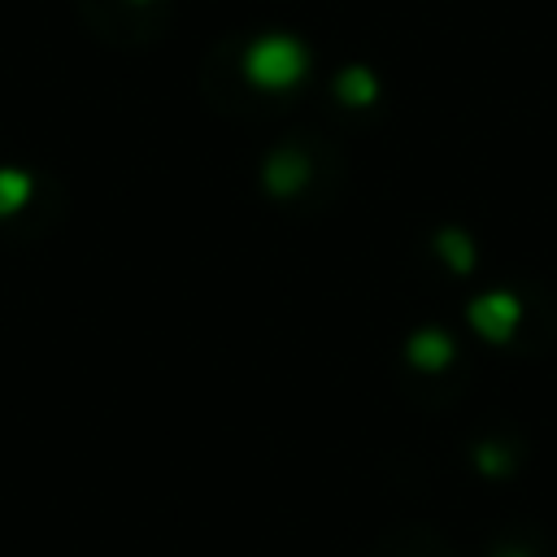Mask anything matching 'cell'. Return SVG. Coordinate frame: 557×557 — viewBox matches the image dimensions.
<instances>
[{
    "instance_id": "obj_8",
    "label": "cell",
    "mask_w": 557,
    "mask_h": 557,
    "mask_svg": "<svg viewBox=\"0 0 557 557\" xmlns=\"http://www.w3.org/2000/svg\"><path fill=\"white\" fill-rule=\"evenodd\" d=\"M474 466L483 470V474H492V479H500V474H509V453L500 448V444H479L474 448Z\"/></svg>"
},
{
    "instance_id": "obj_4",
    "label": "cell",
    "mask_w": 557,
    "mask_h": 557,
    "mask_svg": "<svg viewBox=\"0 0 557 557\" xmlns=\"http://www.w3.org/2000/svg\"><path fill=\"white\" fill-rule=\"evenodd\" d=\"M405 357H409V366L413 370H426V374H440L453 357H457V344L440 331V326H422V331H413L409 335V344H405Z\"/></svg>"
},
{
    "instance_id": "obj_6",
    "label": "cell",
    "mask_w": 557,
    "mask_h": 557,
    "mask_svg": "<svg viewBox=\"0 0 557 557\" xmlns=\"http://www.w3.org/2000/svg\"><path fill=\"white\" fill-rule=\"evenodd\" d=\"M435 252H440V261H444L453 274H470V270H474V244H470V235L457 231V226H444V231L435 235Z\"/></svg>"
},
{
    "instance_id": "obj_5",
    "label": "cell",
    "mask_w": 557,
    "mask_h": 557,
    "mask_svg": "<svg viewBox=\"0 0 557 557\" xmlns=\"http://www.w3.org/2000/svg\"><path fill=\"white\" fill-rule=\"evenodd\" d=\"M335 96H339V104H348V109H370V104L379 100V78H374V70H366V65H344V70L335 74Z\"/></svg>"
},
{
    "instance_id": "obj_3",
    "label": "cell",
    "mask_w": 557,
    "mask_h": 557,
    "mask_svg": "<svg viewBox=\"0 0 557 557\" xmlns=\"http://www.w3.org/2000/svg\"><path fill=\"white\" fill-rule=\"evenodd\" d=\"M261 183H265L270 196H296V191L309 183V161H305L296 148H278V152L265 157Z\"/></svg>"
},
{
    "instance_id": "obj_2",
    "label": "cell",
    "mask_w": 557,
    "mask_h": 557,
    "mask_svg": "<svg viewBox=\"0 0 557 557\" xmlns=\"http://www.w3.org/2000/svg\"><path fill=\"white\" fill-rule=\"evenodd\" d=\"M466 318H470V326H474L479 339H487V344H509L513 331H518V322H522V305H518L513 292H483V296L470 300Z\"/></svg>"
},
{
    "instance_id": "obj_1",
    "label": "cell",
    "mask_w": 557,
    "mask_h": 557,
    "mask_svg": "<svg viewBox=\"0 0 557 557\" xmlns=\"http://www.w3.org/2000/svg\"><path fill=\"white\" fill-rule=\"evenodd\" d=\"M305 70H309V52L292 35H261L244 52V74L261 91H287L305 78Z\"/></svg>"
},
{
    "instance_id": "obj_7",
    "label": "cell",
    "mask_w": 557,
    "mask_h": 557,
    "mask_svg": "<svg viewBox=\"0 0 557 557\" xmlns=\"http://www.w3.org/2000/svg\"><path fill=\"white\" fill-rule=\"evenodd\" d=\"M30 191V178L17 170H0V213H13Z\"/></svg>"
}]
</instances>
